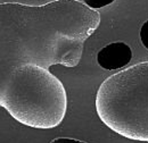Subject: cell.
I'll return each mask as SVG.
<instances>
[{
	"instance_id": "52a82bcc",
	"label": "cell",
	"mask_w": 148,
	"mask_h": 143,
	"mask_svg": "<svg viewBox=\"0 0 148 143\" xmlns=\"http://www.w3.org/2000/svg\"><path fill=\"white\" fill-rule=\"evenodd\" d=\"M50 143H88L81 140H76V139H72V138H57L51 140Z\"/></svg>"
},
{
	"instance_id": "7a4b0ae2",
	"label": "cell",
	"mask_w": 148,
	"mask_h": 143,
	"mask_svg": "<svg viewBox=\"0 0 148 143\" xmlns=\"http://www.w3.org/2000/svg\"><path fill=\"white\" fill-rule=\"evenodd\" d=\"M0 106L23 125L48 129L63 122L67 95L63 83L48 68L24 63L1 78Z\"/></svg>"
},
{
	"instance_id": "6da1fadb",
	"label": "cell",
	"mask_w": 148,
	"mask_h": 143,
	"mask_svg": "<svg viewBox=\"0 0 148 143\" xmlns=\"http://www.w3.org/2000/svg\"><path fill=\"white\" fill-rule=\"evenodd\" d=\"M100 24V14L80 0H53L41 6L0 5L1 78L15 66L33 63L79 65L83 44Z\"/></svg>"
},
{
	"instance_id": "277c9868",
	"label": "cell",
	"mask_w": 148,
	"mask_h": 143,
	"mask_svg": "<svg viewBox=\"0 0 148 143\" xmlns=\"http://www.w3.org/2000/svg\"><path fill=\"white\" fill-rule=\"evenodd\" d=\"M132 58L131 48L124 42H113L105 46L97 54V63L107 71L123 68Z\"/></svg>"
},
{
	"instance_id": "3957f363",
	"label": "cell",
	"mask_w": 148,
	"mask_h": 143,
	"mask_svg": "<svg viewBox=\"0 0 148 143\" xmlns=\"http://www.w3.org/2000/svg\"><path fill=\"white\" fill-rule=\"evenodd\" d=\"M96 110L119 135L148 142V61L107 77L97 91Z\"/></svg>"
},
{
	"instance_id": "5b68a950",
	"label": "cell",
	"mask_w": 148,
	"mask_h": 143,
	"mask_svg": "<svg viewBox=\"0 0 148 143\" xmlns=\"http://www.w3.org/2000/svg\"><path fill=\"white\" fill-rule=\"evenodd\" d=\"M115 0H83V2L88 6V7H90V8H92V9H100V8H103V7H106V6H108V5H111L113 3Z\"/></svg>"
},
{
	"instance_id": "8992f818",
	"label": "cell",
	"mask_w": 148,
	"mask_h": 143,
	"mask_svg": "<svg viewBox=\"0 0 148 143\" xmlns=\"http://www.w3.org/2000/svg\"><path fill=\"white\" fill-rule=\"evenodd\" d=\"M140 40L143 46L148 49V20H146L140 29Z\"/></svg>"
}]
</instances>
